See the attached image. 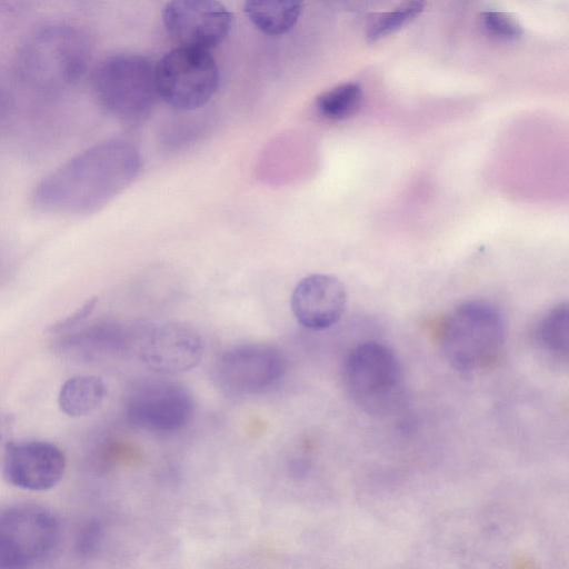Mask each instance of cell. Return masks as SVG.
<instances>
[{
	"mask_svg": "<svg viewBox=\"0 0 569 569\" xmlns=\"http://www.w3.org/2000/svg\"><path fill=\"white\" fill-rule=\"evenodd\" d=\"M141 170L142 158L132 143L104 140L46 174L33 189L32 203L54 214L87 216L127 189Z\"/></svg>",
	"mask_w": 569,
	"mask_h": 569,
	"instance_id": "cell-1",
	"label": "cell"
},
{
	"mask_svg": "<svg viewBox=\"0 0 569 569\" xmlns=\"http://www.w3.org/2000/svg\"><path fill=\"white\" fill-rule=\"evenodd\" d=\"M91 59L87 31L71 22H50L31 31L16 58L19 79L41 93L74 87L86 74Z\"/></svg>",
	"mask_w": 569,
	"mask_h": 569,
	"instance_id": "cell-2",
	"label": "cell"
},
{
	"mask_svg": "<svg viewBox=\"0 0 569 569\" xmlns=\"http://www.w3.org/2000/svg\"><path fill=\"white\" fill-rule=\"evenodd\" d=\"M440 348L448 363L465 375L493 368L506 346V323L501 311L487 300L459 303L445 317Z\"/></svg>",
	"mask_w": 569,
	"mask_h": 569,
	"instance_id": "cell-3",
	"label": "cell"
},
{
	"mask_svg": "<svg viewBox=\"0 0 569 569\" xmlns=\"http://www.w3.org/2000/svg\"><path fill=\"white\" fill-rule=\"evenodd\" d=\"M154 69L156 64L138 53L121 52L103 58L91 79L97 102L119 120H143L158 97Z\"/></svg>",
	"mask_w": 569,
	"mask_h": 569,
	"instance_id": "cell-4",
	"label": "cell"
},
{
	"mask_svg": "<svg viewBox=\"0 0 569 569\" xmlns=\"http://www.w3.org/2000/svg\"><path fill=\"white\" fill-rule=\"evenodd\" d=\"M349 398L369 413H388L400 403L405 375L397 355L386 345L366 341L353 347L342 366Z\"/></svg>",
	"mask_w": 569,
	"mask_h": 569,
	"instance_id": "cell-5",
	"label": "cell"
},
{
	"mask_svg": "<svg viewBox=\"0 0 569 569\" xmlns=\"http://www.w3.org/2000/svg\"><path fill=\"white\" fill-rule=\"evenodd\" d=\"M156 88L170 107L191 111L204 106L219 87V69L209 51L178 47L156 64Z\"/></svg>",
	"mask_w": 569,
	"mask_h": 569,
	"instance_id": "cell-6",
	"label": "cell"
},
{
	"mask_svg": "<svg viewBox=\"0 0 569 569\" xmlns=\"http://www.w3.org/2000/svg\"><path fill=\"white\" fill-rule=\"evenodd\" d=\"M60 536L47 509L22 505L0 513V569H31L54 550Z\"/></svg>",
	"mask_w": 569,
	"mask_h": 569,
	"instance_id": "cell-7",
	"label": "cell"
},
{
	"mask_svg": "<svg viewBox=\"0 0 569 569\" xmlns=\"http://www.w3.org/2000/svg\"><path fill=\"white\" fill-rule=\"evenodd\" d=\"M286 367V358L278 347L264 342L241 343L219 356L212 378L224 395L246 397L277 385Z\"/></svg>",
	"mask_w": 569,
	"mask_h": 569,
	"instance_id": "cell-8",
	"label": "cell"
},
{
	"mask_svg": "<svg viewBox=\"0 0 569 569\" xmlns=\"http://www.w3.org/2000/svg\"><path fill=\"white\" fill-rule=\"evenodd\" d=\"M194 405L192 393L181 383L169 379H147L128 397L126 417L136 429L173 432L190 422Z\"/></svg>",
	"mask_w": 569,
	"mask_h": 569,
	"instance_id": "cell-9",
	"label": "cell"
},
{
	"mask_svg": "<svg viewBox=\"0 0 569 569\" xmlns=\"http://www.w3.org/2000/svg\"><path fill=\"white\" fill-rule=\"evenodd\" d=\"M162 21L179 47L209 51L228 36L232 14L219 1L176 0L163 7Z\"/></svg>",
	"mask_w": 569,
	"mask_h": 569,
	"instance_id": "cell-10",
	"label": "cell"
},
{
	"mask_svg": "<svg viewBox=\"0 0 569 569\" xmlns=\"http://www.w3.org/2000/svg\"><path fill=\"white\" fill-rule=\"evenodd\" d=\"M140 358L159 375H178L196 368L203 356V341L191 326L172 321L159 325L146 333Z\"/></svg>",
	"mask_w": 569,
	"mask_h": 569,
	"instance_id": "cell-11",
	"label": "cell"
},
{
	"mask_svg": "<svg viewBox=\"0 0 569 569\" xmlns=\"http://www.w3.org/2000/svg\"><path fill=\"white\" fill-rule=\"evenodd\" d=\"M3 475L11 485L32 491L57 486L66 471V456L54 443L41 440L13 442L3 460Z\"/></svg>",
	"mask_w": 569,
	"mask_h": 569,
	"instance_id": "cell-12",
	"label": "cell"
},
{
	"mask_svg": "<svg viewBox=\"0 0 569 569\" xmlns=\"http://www.w3.org/2000/svg\"><path fill=\"white\" fill-rule=\"evenodd\" d=\"M347 306V290L339 278L312 273L293 288L290 307L296 320L305 328L322 330L335 326Z\"/></svg>",
	"mask_w": 569,
	"mask_h": 569,
	"instance_id": "cell-13",
	"label": "cell"
},
{
	"mask_svg": "<svg viewBox=\"0 0 569 569\" xmlns=\"http://www.w3.org/2000/svg\"><path fill=\"white\" fill-rule=\"evenodd\" d=\"M130 332L114 321H99L59 335L54 349L72 360L90 361L120 352L130 346Z\"/></svg>",
	"mask_w": 569,
	"mask_h": 569,
	"instance_id": "cell-14",
	"label": "cell"
},
{
	"mask_svg": "<svg viewBox=\"0 0 569 569\" xmlns=\"http://www.w3.org/2000/svg\"><path fill=\"white\" fill-rule=\"evenodd\" d=\"M107 396L108 386L101 377L76 376L61 386L58 402L64 415L80 418L97 410Z\"/></svg>",
	"mask_w": 569,
	"mask_h": 569,
	"instance_id": "cell-15",
	"label": "cell"
},
{
	"mask_svg": "<svg viewBox=\"0 0 569 569\" xmlns=\"http://www.w3.org/2000/svg\"><path fill=\"white\" fill-rule=\"evenodd\" d=\"M302 8L300 1L250 0L243 4V12L261 32L281 36L295 27Z\"/></svg>",
	"mask_w": 569,
	"mask_h": 569,
	"instance_id": "cell-16",
	"label": "cell"
},
{
	"mask_svg": "<svg viewBox=\"0 0 569 569\" xmlns=\"http://www.w3.org/2000/svg\"><path fill=\"white\" fill-rule=\"evenodd\" d=\"M568 305L550 308L537 321L533 340L537 347L555 360L568 359Z\"/></svg>",
	"mask_w": 569,
	"mask_h": 569,
	"instance_id": "cell-17",
	"label": "cell"
},
{
	"mask_svg": "<svg viewBox=\"0 0 569 569\" xmlns=\"http://www.w3.org/2000/svg\"><path fill=\"white\" fill-rule=\"evenodd\" d=\"M362 91L358 83L346 82L330 88L316 99L317 111L329 120H343L360 106Z\"/></svg>",
	"mask_w": 569,
	"mask_h": 569,
	"instance_id": "cell-18",
	"label": "cell"
},
{
	"mask_svg": "<svg viewBox=\"0 0 569 569\" xmlns=\"http://www.w3.org/2000/svg\"><path fill=\"white\" fill-rule=\"evenodd\" d=\"M423 10V3L410 1L399 4L393 10L382 13L369 27L368 38L371 41L378 40L400 29L413 20Z\"/></svg>",
	"mask_w": 569,
	"mask_h": 569,
	"instance_id": "cell-19",
	"label": "cell"
},
{
	"mask_svg": "<svg viewBox=\"0 0 569 569\" xmlns=\"http://www.w3.org/2000/svg\"><path fill=\"white\" fill-rule=\"evenodd\" d=\"M481 19L487 31L499 39L517 40L523 33L520 23L506 12L488 10L481 13Z\"/></svg>",
	"mask_w": 569,
	"mask_h": 569,
	"instance_id": "cell-20",
	"label": "cell"
},
{
	"mask_svg": "<svg viewBox=\"0 0 569 569\" xmlns=\"http://www.w3.org/2000/svg\"><path fill=\"white\" fill-rule=\"evenodd\" d=\"M98 302V298L91 297L89 298L79 309H77L73 313L69 315L64 319H61L49 327V332L53 335H63L71 330H74L81 326L84 320L91 315L96 305Z\"/></svg>",
	"mask_w": 569,
	"mask_h": 569,
	"instance_id": "cell-21",
	"label": "cell"
},
{
	"mask_svg": "<svg viewBox=\"0 0 569 569\" xmlns=\"http://www.w3.org/2000/svg\"><path fill=\"white\" fill-rule=\"evenodd\" d=\"M14 418L0 402V461L2 462L9 447L13 441Z\"/></svg>",
	"mask_w": 569,
	"mask_h": 569,
	"instance_id": "cell-22",
	"label": "cell"
},
{
	"mask_svg": "<svg viewBox=\"0 0 569 569\" xmlns=\"http://www.w3.org/2000/svg\"><path fill=\"white\" fill-rule=\"evenodd\" d=\"M100 527L96 522H89L78 533L76 549L80 555L92 552L100 540Z\"/></svg>",
	"mask_w": 569,
	"mask_h": 569,
	"instance_id": "cell-23",
	"label": "cell"
}]
</instances>
